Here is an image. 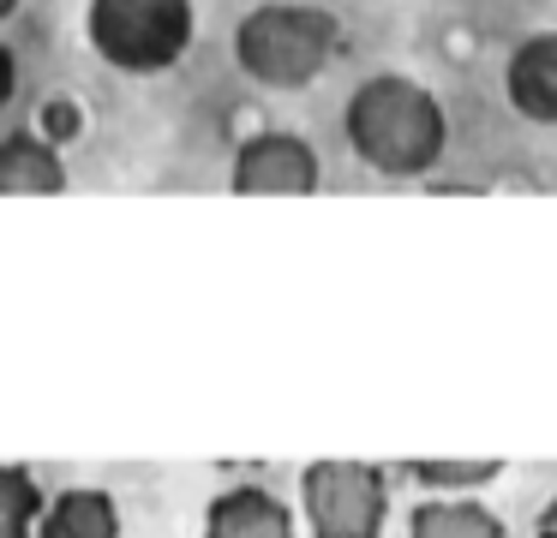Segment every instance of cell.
<instances>
[{"label":"cell","instance_id":"1","mask_svg":"<svg viewBox=\"0 0 557 538\" xmlns=\"http://www.w3.org/2000/svg\"><path fill=\"white\" fill-rule=\"evenodd\" d=\"M342 138L372 174L384 179H420L449 150V114L420 78L408 72H372L354 84L342 108Z\"/></svg>","mask_w":557,"mask_h":538},{"label":"cell","instance_id":"2","mask_svg":"<svg viewBox=\"0 0 557 538\" xmlns=\"http://www.w3.org/2000/svg\"><path fill=\"white\" fill-rule=\"evenodd\" d=\"M342 48V18L312 0H264L234 24V66L258 90H306L330 72Z\"/></svg>","mask_w":557,"mask_h":538},{"label":"cell","instance_id":"3","mask_svg":"<svg viewBox=\"0 0 557 538\" xmlns=\"http://www.w3.org/2000/svg\"><path fill=\"white\" fill-rule=\"evenodd\" d=\"M198 36L193 0H90L85 7V42L102 66L126 78H157L181 66Z\"/></svg>","mask_w":557,"mask_h":538},{"label":"cell","instance_id":"4","mask_svg":"<svg viewBox=\"0 0 557 538\" xmlns=\"http://www.w3.org/2000/svg\"><path fill=\"white\" fill-rule=\"evenodd\" d=\"M300 514L312 538H384L389 473L377 461H312L300 473Z\"/></svg>","mask_w":557,"mask_h":538},{"label":"cell","instance_id":"5","mask_svg":"<svg viewBox=\"0 0 557 538\" xmlns=\"http://www.w3.org/2000/svg\"><path fill=\"white\" fill-rule=\"evenodd\" d=\"M324 186V162H318L312 138L288 126H264L240 138L228 162V191L234 198H312Z\"/></svg>","mask_w":557,"mask_h":538},{"label":"cell","instance_id":"6","mask_svg":"<svg viewBox=\"0 0 557 538\" xmlns=\"http://www.w3.org/2000/svg\"><path fill=\"white\" fill-rule=\"evenodd\" d=\"M198 538H300V521L270 485H228L205 502Z\"/></svg>","mask_w":557,"mask_h":538},{"label":"cell","instance_id":"7","mask_svg":"<svg viewBox=\"0 0 557 538\" xmlns=\"http://www.w3.org/2000/svg\"><path fill=\"white\" fill-rule=\"evenodd\" d=\"M504 102L533 126H557V30H533L509 48Z\"/></svg>","mask_w":557,"mask_h":538},{"label":"cell","instance_id":"8","mask_svg":"<svg viewBox=\"0 0 557 538\" xmlns=\"http://www.w3.org/2000/svg\"><path fill=\"white\" fill-rule=\"evenodd\" d=\"M408 538H509V521L480 490H432L408 509Z\"/></svg>","mask_w":557,"mask_h":538},{"label":"cell","instance_id":"9","mask_svg":"<svg viewBox=\"0 0 557 538\" xmlns=\"http://www.w3.org/2000/svg\"><path fill=\"white\" fill-rule=\"evenodd\" d=\"M66 191V155L42 132L0 138V198H54Z\"/></svg>","mask_w":557,"mask_h":538},{"label":"cell","instance_id":"10","mask_svg":"<svg viewBox=\"0 0 557 538\" xmlns=\"http://www.w3.org/2000/svg\"><path fill=\"white\" fill-rule=\"evenodd\" d=\"M37 538H121V502L102 485H66L49 497Z\"/></svg>","mask_w":557,"mask_h":538},{"label":"cell","instance_id":"11","mask_svg":"<svg viewBox=\"0 0 557 538\" xmlns=\"http://www.w3.org/2000/svg\"><path fill=\"white\" fill-rule=\"evenodd\" d=\"M49 509L37 473L25 461H0V538H37V521Z\"/></svg>","mask_w":557,"mask_h":538},{"label":"cell","instance_id":"12","mask_svg":"<svg viewBox=\"0 0 557 538\" xmlns=\"http://www.w3.org/2000/svg\"><path fill=\"white\" fill-rule=\"evenodd\" d=\"M509 461H497V454H461V461H449V454H425V461H408L401 473L413 478V485L425 490H485L492 478H504Z\"/></svg>","mask_w":557,"mask_h":538},{"label":"cell","instance_id":"13","mask_svg":"<svg viewBox=\"0 0 557 538\" xmlns=\"http://www.w3.org/2000/svg\"><path fill=\"white\" fill-rule=\"evenodd\" d=\"M13 96H18V54L0 42V108L13 102Z\"/></svg>","mask_w":557,"mask_h":538},{"label":"cell","instance_id":"14","mask_svg":"<svg viewBox=\"0 0 557 538\" xmlns=\"http://www.w3.org/2000/svg\"><path fill=\"white\" fill-rule=\"evenodd\" d=\"M533 538H557V490H552V497H545L540 521H533Z\"/></svg>","mask_w":557,"mask_h":538},{"label":"cell","instance_id":"15","mask_svg":"<svg viewBox=\"0 0 557 538\" xmlns=\"http://www.w3.org/2000/svg\"><path fill=\"white\" fill-rule=\"evenodd\" d=\"M13 12H18V0H0V24L13 18Z\"/></svg>","mask_w":557,"mask_h":538}]
</instances>
